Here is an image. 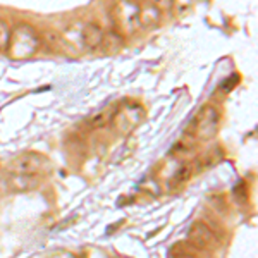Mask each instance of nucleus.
Here are the masks:
<instances>
[{
  "label": "nucleus",
  "instance_id": "nucleus-1",
  "mask_svg": "<svg viewBox=\"0 0 258 258\" xmlns=\"http://www.w3.org/2000/svg\"><path fill=\"white\" fill-rule=\"evenodd\" d=\"M40 45V35L36 33L35 28L26 23H19L18 26L11 28V38L6 52L11 59L23 60L35 55L38 52Z\"/></svg>",
  "mask_w": 258,
  "mask_h": 258
},
{
  "label": "nucleus",
  "instance_id": "nucleus-2",
  "mask_svg": "<svg viewBox=\"0 0 258 258\" xmlns=\"http://www.w3.org/2000/svg\"><path fill=\"white\" fill-rule=\"evenodd\" d=\"M219 124H220V112L217 107L214 105H203L200 112L197 114V117L193 120V136L195 140H202V141H209L214 140L219 133Z\"/></svg>",
  "mask_w": 258,
  "mask_h": 258
},
{
  "label": "nucleus",
  "instance_id": "nucleus-3",
  "mask_svg": "<svg viewBox=\"0 0 258 258\" xmlns=\"http://www.w3.org/2000/svg\"><path fill=\"white\" fill-rule=\"evenodd\" d=\"M48 167V159L38 152H24L21 155L14 157L7 164V170L11 174H35V176H38L40 172H43Z\"/></svg>",
  "mask_w": 258,
  "mask_h": 258
},
{
  "label": "nucleus",
  "instance_id": "nucleus-4",
  "mask_svg": "<svg viewBox=\"0 0 258 258\" xmlns=\"http://www.w3.org/2000/svg\"><path fill=\"white\" fill-rule=\"evenodd\" d=\"M138 12H140V4H135V2L117 4L114 9L115 30H117L120 35H122V33H133L136 30H140Z\"/></svg>",
  "mask_w": 258,
  "mask_h": 258
},
{
  "label": "nucleus",
  "instance_id": "nucleus-5",
  "mask_svg": "<svg viewBox=\"0 0 258 258\" xmlns=\"http://www.w3.org/2000/svg\"><path fill=\"white\" fill-rule=\"evenodd\" d=\"M141 117H143V109L140 105H136V103H129L122 109H115L112 122H114V126L117 127L119 133H129L138 126Z\"/></svg>",
  "mask_w": 258,
  "mask_h": 258
},
{
  "label": "nucleus",
  "instance_id": "nucleus-6",
  "mask_svg": "<svg viewBox=\"0 0 258 258\" xmlns=\"http://www.w3.org/2000/svg\"><path fill=\"white\" fill-rule=\"evenodd\" d=\"M40 41L47 45L52 52L60 53V55H73V53H74L73 43L66 38L64 33H59L55 30H45L40 35Z\"/></svg>",
  "mask_w": 258,
  "mask_h": 258
},
{
  "label": "nucleus",
  "instance_id": "nucleus-7",
  "mask_svg": "<svg viewBox=\"0 0 258 258\" xmlns=\"http://www.w3.org/2000/svg\"><path fill=\"white\" fill-rule=\"evenodd\" d=\"M40 176L35 174H11L7 177V188L11 193H28L40 186Z\"/></svg>",
  "mask_w": 258,
  "mask_h": 258
},
{
  "label": "nucleus",
  "instance_id": "nucleus-8",
  "mask_svg": "<svg viewBox=\"0 0 258 258\" xmlns=\"http://www.w3.org/2000/svg\"><path fill=\"white\" fill-rule=\"evenodd\" d=\"M80 38L83 43V48L86 50H97L102 47L103 40V30L97 23H86L80 31Z\"/></svg>",
  "mask_w": 258,
  "mask_h": 258
},
{
  "label": "nucleus",
  "instance_id": "nucleus-9",
  "mask_svg": "<svg viewBox=\"0 0 258 258\" xmlns=\"http://www.w3.org/2000/svg\"><path fill=\"white\" fill-rule=\"evenodd\" d=\"M188 239L198 248H207L214 243V232L203 222H193L188 229Z\"/></svg>",
  "mask_w": 258,
  "mask_h": 258
},
{
  "label": "nucleus",
  "instance_id": "nucleus-10",
  "mask_svg": "<svg viewBox=\"0 0 258 258\" xmlns=\"http://www.w3.org/2000/svg\"><path fill=\"white\" fill-rule=\"evenodd\" d=\"M162 18V11L159 6L155 4H140V12H138V21H140V28H150L155 26Z\"/></svg>",
  "mask_w": 258,
  "mask_h": 258
},
{
  "label": "nucleus",
  "instance_id": "nucleus-11",
  "mask_svg": "<svg viewBox=\"0 0 258 258\" xmlns=\"http://www.w3.org/2000/svg\"><path fill=\"white\" fill-rule=\"evenodd\" d=\"M102 48L107 55H115V53H119L120 50L124 48V35H120L115 28H112V30H109L107 33H103Z\"/></svg>",
  "mask_w": 258,
  "mask_h": 258
},
{
  "label": "nucleus",
  "instance_id": "nucleus-12",
  "mask_svg": "<svg viewBox=\"0 0 258 258\" xmlns=\"http://www.w3.org/2000/svg\"><path fill=\"white\" fill-rule=\"evenodd\" d=\"M114 114H115V107L114 105L105 107V109L95 112V114L88 119V129H100V127L107 126L109 122H112Z\"/></svg>",
  "mask_w": 258,
  "mask_h": 258
},
{
  "label": "nucleus",
  "instance_id": "nucleus-13",
  "mask_svg": "<svg viewBox=\"0 0 258 258\" xmlns=\"http://www.w3.org/2000/svg\"><path fill=\"white\" fill-rule=\"evenodd\" d=\"M191 174H193V165H191V164H182L181 167L176 170V174H174L172 184H181V182L188 181Z\"/></svg>",
  "mask_w": 258,
  "mask_h": 258
},
{
  "label": "nucleus",
  "instance_id": "nucleus-14",
  "mask_svg": "<svg viewBox=\"0 0 258 258\" xmlns=\"http://www.w3.org/2000/svg\"><path fill=\"white\" fill-rule=\"evenodd\" d=\"M11 38V26L7 24V21L0 19V53H4L7 50Z\"/></svg>",
  "mask_w": 258,
  "mask_h": 258
},
{
  "label": "nucleus",
  "instance_id": "nucleus-15",
  "mask_svg": "<svg viewBox=\"0 0 258 258\" xmlns=\"http://www.w3.org/2000/svg\"><path fill=\"white\" fill-rule=\"evenodd\" d=\"M222 159H224V152L220 148H215L214 152H209L205 155V159H203V165H205V167H212V165L219 164Z\"/></svg>",
  "mask_w": 258,
  "mask_h": 258
},
{
  "label": "nucleus",
  "instance_id": "nucleus-16",
  "mask_svg": "<svg viewBox=\"0 0 258 258\" xmlns=\"http://www.w3.org/2000/svg\"><path fill=\"white\" fill-rule=\"evenodd\" d=\"M52 258H76V255H73V253H69V251H60V253H57V255H53Z\"/></svg>",
  "mask_w": 258,
  "mask_h": 258
},
{
  "label": "nucleus",
  "instance_id": "nucleus-17",
  "mask_svg": "<svg viewBox=\"0 0 258 258\" xmlns=\"http://www.w3.org/2000/svg\"><path fill=\"white\" fill-rule=\"evenodd\" d=\"M177 258H195V256H191V255H186V253H182V255H179Z\"/></svg>",
  "mask_w": 258,
  "mask_h": 258
}]
</instances>
